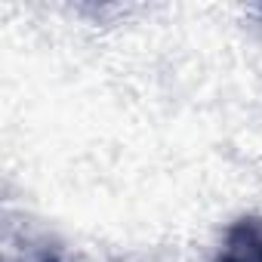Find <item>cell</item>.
<instances>
[{
	"mask_svg": "<svg viewBox=\"0 0 262 262\" xmlns=\"http://www.w3.org/2000/svg\"><path fill=\"white\" fill-rule=\"evenodd\" d=\"M216 262H262V216L237 219L228 228Z\"/></svg>",
	"mask_w": 262,
	"mask_h": 262,
	"instance_id": "obj_1",
	"label": "cell"
}]
</instances>
